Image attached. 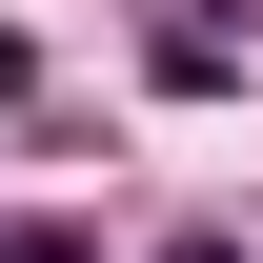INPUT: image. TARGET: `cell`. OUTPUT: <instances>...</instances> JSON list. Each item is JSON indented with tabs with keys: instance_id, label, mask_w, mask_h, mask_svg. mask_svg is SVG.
Masks as SVG:
<instances>
[{
	"instance_id": "cell-1",
	"label": "cell",
	"mask_w": 263,
	"mask_h": 263,
	"mask_svg": "<svg viewBox=\"0 0 263 263\" xmlns=\"http://www.w3.org/2000/svg\"><path fill=\"white\" fill-rule=\"evenodd\" d=\"M0 263H81V223H0Z\"/></svg>"
},
{
	"instance_id": "cell-2",
	"label": "cell",
	"mask_w": 263,
	"mask_h": 263,
	"mask_svg": "<svg viewBox=\"0 0 263 263\" xmlns=\"http://www.w3.org/2000/svg\"><path fill=\"white\" fill-rule=\"evenodd\" d=\"M162 263H243V243H162Z\"/></svg>"
},
{
	"instance_id": "cell-3",
	"label": "cell",
	"mask_w": 263,
	"mask_h": 263,
	"mask_svg": "<svg viewBox=\"0 0 263 263\" xmlns=\"http://www.w3.org/2000/svg\"><path fill=\"white\" fill-rule=\"evenodd\" d=\"M0 101H21V41H0Z\"/></svg>"
}]
</instances>
